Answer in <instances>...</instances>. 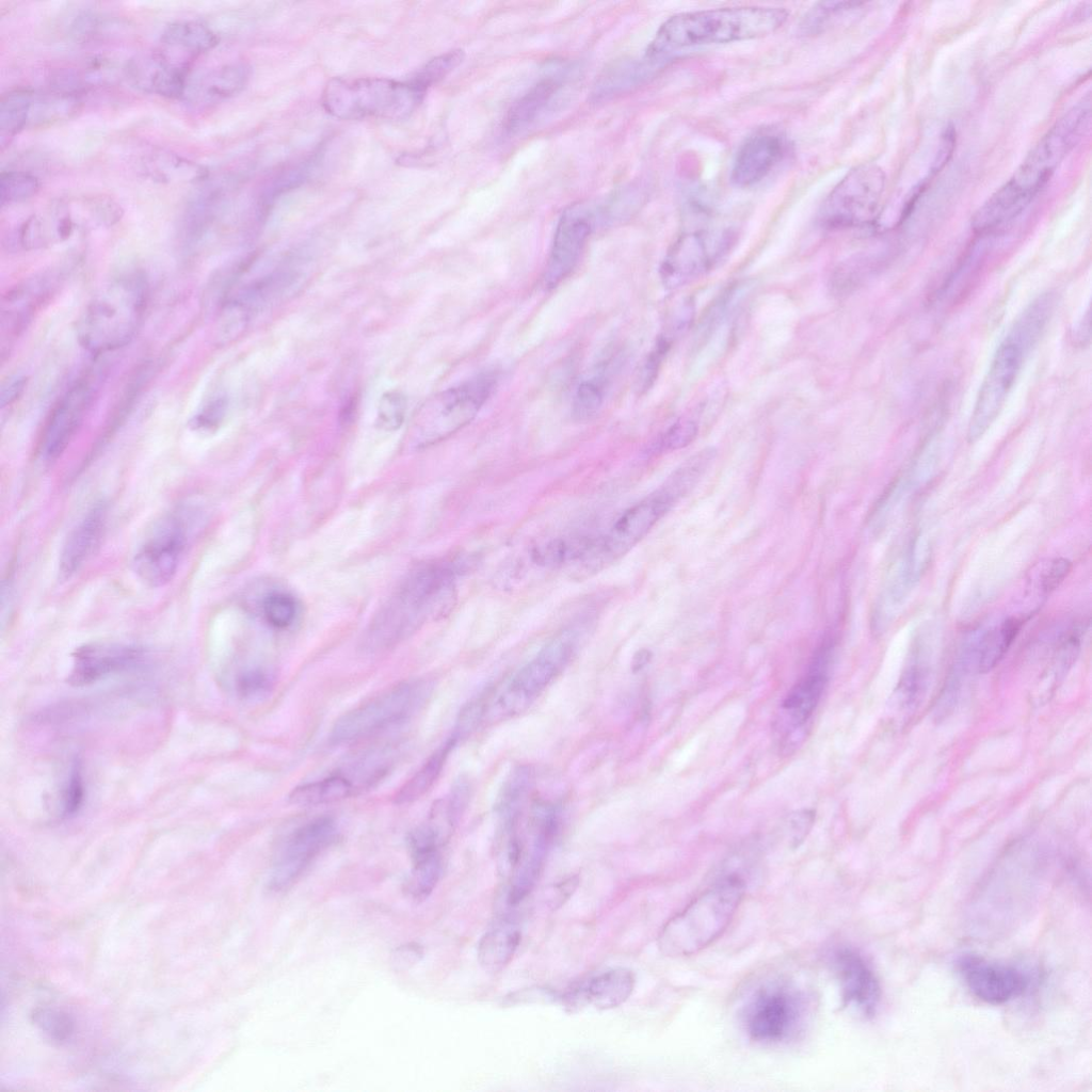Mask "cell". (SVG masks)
<instances>
[{"mask_svg":"<svg viewBox=\"0 0 1092 1092\" xmlns=\"http://www.w3.org/2000/svg\"><path fill=\"white\" fill-rule=\"evenodd\" d=\"M143 651L119 643H91L77 648L68 675L71 686H87L114 673L132 668L142 659Z\"/></svg>","mask_w":1092,"mask_h":1092,"instance_id":"cell-22","label":"cell"},{"mask_svg":"<svg viewBox=\"0 0 1092 1092\" xmlns=\"http://www.w3.org/2000/svg\"><path fill=\"white\" fill-rule=\"evenodd\" d=\"M652 654L647 649L638 651L631 661V669L633 672L641 671L651 660Z\"/></svg>","mask_w":1092,"mask_h":1092,"instance_id":"cell-63","label":"cell"},{"mask_svg":"<svg viewBox=\"0 0 1092 1092\" xmlns=\"http://www.w3.org/2000/svg\"><path fill=\"white\" fill-rule=\"evenodd\" d=\"M272 685L271 675L258 668L241 672L236 679L237 692L245 698H257L267 694Z\"/></svg>","mask_w":1092,"mask_h":1092,"instance_id":"cell-52","label":"cell"},{"mask_svg":"<svg viewBox=\"0 0 1092 1092\" xmlns=\"http://www.w3.org/2000/svg\"><path fill=\"white\" fill-rule=\"evenodd\" d=\"M698 432L697 423L689 418L675 421L661 435L657 448L661 451L681 449L694 440Z\"/></svg>","mask_w":1092,"mask_h":1092,"instance_id":"cell-50","label":"cell"},{"mask_svg":"<svg viewBox=\"0 0 1092 1092\" xmlns=\"http://www.w3.org/2000/svg\"><path fill=\"white\" fill-rule=\"evenodd\" d=\"M405 412V396L398 390L387 391L379 402L376 425L385 431H396L402 425Z\"/></svg>","mask_w":1092,"mask_h":1092,"instance_id":"cell-47","label":"cell"},{"mask_svg":"<svg viewBox=\"0 0 1092 1092\" xmlns=\"http://www.w3.org/2000/svg\"><path fill=\"white\" fill-rule=\"evenodd\" d=\"M147 300L140 273L114 277L87 305L78 325L79 340L92 352H107L129 342L142 320Z\"/></svg>","mask_w":1092,"mask_h":1092,"instance_id":"cell-5","label":"cell"},{"mask_svg":"<svg viewBox=\"0 0 1092 1092\" xmlns=\"http://www.w3.org/2000/svg\"><path fill=\"white\" fill-rule=\"evenodd\" d=\"M424 95L425 92L410 80L335 77L326 82L321 103L328 114L339 119L401 121L414 113Z\"/></svg>","mask_w":1092,"mask_h":1092,"instance_id":"cell-7","label":"cell"},{"mask_svg":"<svg viewBox=\"0 0 1092 1092\" xmlns=\"http://www.w3.org/2000/svg\"><path fill=\"white\" fill-rule=\"evenodd\" d=\"M555 832L550 829L535 826V836L530 850L520 857L512 873L507 901L511 906L521 902L533 888L544 864L547 848Z\"/></svg>","mask_w":1092,"mask_h":1092,"instance_id":"cell-30","label":"cell"},{"mask_svg":"<svg viewBox=\"0 0 1092 1092\" xmlns=\"http://www.w3.org/2000/svg\"><path fill=\"white\" fill-rule=\"evenodd\" d=\"M84 793L81 765L75 760L62 791V817L70 818L80 810L84 801Z\"/></svg>","mask_w":1092,"mask_h":1092,"instance_id":"cell-49","label":"cell"},{"mask_svg":"<svg viewBox=\"0 0 1092 1092\" xmlns=\"http://www.w3.org/2000/svg\"><path fill=\"white\" fill-rule=\"evenodd\" d=\"M495 372H483L425 400L415 413L411 433L418 447L440 441L467 425L497 385Z\"/></svg>","mask_w":1092,"mask_h":1092,"instance_id":"cell-8","label":"cell"},{"mask_svg":"<svg viewBox=\"0 0 1092 1092\" xmlns=\"http://www.w3.org/2000/svg\"><path fill=\"white\" fill-rule=\"evenodd\" d=\"M26 386L25 378H15L2 386L0 395L1 406L12 404L23 391Z\"/></svg>","mask_w":1092,"mask_h":1092,"instance_id":"cell-61","label":"cell"},{"mask_svg":"<svg viewBox=\"0 0 1092 1092\" xmlns=\"http://www.w3.org/2000/svg\"><path fill=\"white\" fill-rule=\"evenodd\" d=\"M846 1007L866 1017L876 1014L881 1000L879 979L868 961L851 947H840L831 958Z\"/></svg>","mask_w":1092,"mask_h":1092,"instance_id":"cell-19","label":"cell"},{"mask_svg":"<svg viewBox=\"0 0 1092 1092\" xmlns=\"http://www.w3.org/2000/svg\"><path fill=\"white\" fill-rule=\"evenodd\" d=\"M225 412V402L223 400H215L210 403L202 413H199L194 420L195 428L198 429H211L218 424Z\"/></svg>","mask_w":1092,"mask_h":1092,"instance_id":"cell-58","label":"cell"},{"mask_svg":"<svg viewBox=\"0 0 1092 1092\" xmlns=\"http://www.w3.org/2000/svg\"><path fill=\"white\" fill-rule=\"evenodd\" d=\"M354 785L342 775H332L321 781L296 786L290 792V803L299 806H315L340 801L352 794Z\"/></svg>","mask_w":1092,"mask_h":1092,"instance_id":"cell-35","label":"cell"},{"mask_svg":"<svg viewBox=\"0 0 1092 1092\" xmlns=\"http://www.w3.org/2000/svg\"><path fill=\"white\" fill-rule=\"evenodd\" d=\"M455 563L431 564L414 573L371 625L366 646L371 651L389 647L413 632L423 619L443 610L452 597Z\"/></svg>","mask_w":1092,"mask_h":1092,"instance_id":"cell-6","label":"cell"},{"mask_svg":"<svg viewBox=\"0 0 1092 1092\" xmlns=\"http://www.w3.org/2000/svg\"><path fill=\"white\" fill-rule=\"evenodd\" d=\"M469 798L470 785L467 780L462 777L454 783L447 800H444L447 814L453 825L459 821L460 817L466 809Z\"/></svg>","mask_w":1092,"mask_h":1092,"instance_id":"cell-55","label":"cell"},{"mask_svg":"<svg viewBox=\"0 0 1092 1092\" xmlns=\"http://www.w3.org/2000/svg\"><path fill=\"white\" fill-rule=\"evenodd\" d=\"M95 389V376L85 375L60 398L43 430L39 453L44 461H54L66 449L92 403Z\"/></svg>","mask_w":1092,"mask_h":1092,"instance_id":"cell-18","label":"cell"},{"mask_svg":"<svg viewBox=\"0 0 1092 1092\" xmlns=\"http://www.w3.org/2000/svg\"><path fill=\"white\" fill-rule=\"evenodd\" d=\"M1023 623L1024 619L1008 617L973 641L971 656L980 673L991 671L1001 660Z\"/></svg>","mask_w":1092,"mask_h":1092,"instance_id":"cell-32","label":"cell"},{"mask_svg":"<svg viewBox=\"0 0 1092 1092\" xmlns=\"http://www.w3.org/2000/svg\"><path fill=\"white\" fill-rule=\"evenodd\" d=\"M412 871L406 883L407 894L417 901L428 898L441 874L439 850L411 855Z\"/></svg>","mask_w":1092,"mask_h":1092,"instance_id":"cell-38","label":"cell"},{"mask_svg":"<svg viewBox=\"0 0 1092 1092\" xmlns=\"http://www.w3.org/2000/svg\"><path fill=\"white\" fill-rule=\"evenodd\" d=\"M58 284V275L32 277L11 290L2 302V341L16 337Z\"/></svg>","mask_w":1092,"mask_h":1092,"instance_id":"cell-25","label":"cell"},{"mask_svg":"<svg viewBox=\"0 0 1092 1092\" xmlns=\"http://www.w3.org/2000/svg\"><path fill=\"white\" fill-rule=\"evenodd\" d=\"M456 740L450 737L422 765V767L400 788L395 796V803L408 804L423 796L438 778L445 762Z\"/></svg>","mask_w":1092,"mask_h":1092,"instance_id":"cell-34","label":"cell"},{"mask_svg":"<svg viewBox=\"0 0 1092 1092\" xmlns=\"http://www.w3.org/2000/svg\"><path fill=\"white\" fill-rule=\"evenodd\" d=\"M885 180L883 170L874 163H863L849 171L824 199L819 211L821 225L841 229L872 224L879 213Z\"/></svg>","mask_w":1092,"mask_h":1092,"instance_id":"cell-10","label":"cell"},{"mask_svg":"<svg viewBox=\"0 0 1092 1092\" xmlns=\"http://www.w3.org/2000/svg\"><path fill=\"white\" fill-rule=\"evenodd\" d=\"M1088 94L1040 139L1012 177L975 212L973 229L985 235L1016 219L1049 181L1067 154L1085 135L1090 125Z\"/></svg>","mask_w":1092,"mask_h":1092,"instance_id":"cell-1","label":"cell"},{"mask_svg":"<svg viewBox=\"0 0 1092 1092\" xmlns=\"http://www.w3.org/2000/svg\"><path fill=\"white\" fill-rule=\"evenodd\" d=\"M262 612L267 622L276 628H286L294 620L296 605L287 593H272L263 599Z\"/></svg>","mask_w":1092,"mask_h":1092,"instance_id":"cell-48","label":"cell"},{"mask_svg":"<svg viewBox=\"0 0 1092 1092\" xmlns=\"http://www.w3.org/2000/svg\"><path fill=\"white\" fill-rule=\"evenodd\" d=\"M603 380L600 375L593 376L578 385L572 402V414L576 420H590L599 412L605 392Z\"/></svg>","mask_w":1092,"mask_h":1092,"instance_id":"cell-44","label":"cell"},{"mask_svg":"<svg viewBox=\"0 0 1092 1092\" xmlns=\"http://www.w3.org/2000/svg\"><path fill=\"white\" fill-rule=\"evenodd\" d=\"M657 67L645 58L642 62L625 61L610 68L598 85L601 95H610L633 86L647 78Z\"/></svg>","mask_w":1092,"mask_h":1092,"instance_id":"cell-41","label":"cell"},{"mask_svg":"<svg viewBox=\"0 0 1092 1092\" xmlns=\"http://www.w3.org/2000/svg\"><path fill=\"white\" fill-rule=\"evenodd\" d=\"M815 814L813 810L803 809L797 812L791 820L790 826L792 832V842L797 847L805 838L814 822Z\"/></svg>","mask_w":1092,"mask_h":1092,"instance_id":"cell-59","label":"cell"},{"mask_svg":"<svg viewBox=\"0 0 1092 1092\" xmlns=\"http://www.w3.org/2000/svg\"><path fill=\"white\" fill-rule=\"evenodd\" d=\"M862 3L848 1H826L818 3L805 17L803 28L815 31L823 27L834 15L854 9Z\"/></svg>","mask_w":1092,"mask_h":1092,"instance_id":"cell-54","label":"cell"},{"mask_svg":"<svg viewBox=\"0 0 1092 1092\" xmlns=\"http://www.w3.org/2000/svg\"><path fill=\"white\" fill-rule=\"evenodd\" d=\"M679 500L663 483L657 491L624 511L609 532L597 542H593L583 557L598 565L623 556Z\"/></svg>","mask_w":1092,"mask_h":1092,"instance_id":"cell-13","label":"cell"},{"mask_svg":"<svg viewBox=\"0 0 1092 1092\" xmlns=\"http://www.w3.org/2000/svg\"><path fill=\"white\" fill-rule=\"evenodd\" d=\"M1056 295L1037 296L1014 320L999 343L980 386L968 423L967 438L978 440L998 416L1028 356L1054 314Z\"/></svg>","mask_w":1092,"mask_h":1092,"instance_id":"cell-3","label":"cell"},{"mask_svg":"<svg viewBox=\"0 0 1092 1092\" xmlns=\"http://www.w3.org/2000/svg\"><path fill=\"white\" fill-rule=\"evenodd\" d=\"M31 1017L37 1029L53 1043H66L75 1032L74 1018L63 1010L49 1007L37 1008Z\"/></svg>","mask_w":1092,"mask_h":1092,"instance_id":"cell-42","label":"cell"},{"mask_svg":"<svg viewBox=\"0 0 1092 1092\" xmlns=\"http://www.w3.org/2000/svg\"><path fill=\"white\" fill-rule=\"evenodd\" d=\"M600 210L574 205L561 216L544 274L547 288L557 287L577 266Z\"/></svg>","mask_w":1092,"mask_h":1092,"instance_id":"cell-17","label":"cell"},{"mask_svg":"<svg viewBox=\"0 0 1092 1092\" xmlns=\"http://www.w3.org/2000/svg\"><path fill=\"white\" fill-rule=\"evenodd\" d=\"M800 992L784 984L766 985L751 997L743 1013L749 1037L761 1043L786 1041L798 1032L804 1015Z\"/></svg>","mask_w":1092,"mask_h":1092,"instance_id":"cell-12","label":"cell"},{"mask_svg":"<svg viewBox=\"0 0 1092 1092\" xmlns=\"http://www.w3.org/2000/svg\"><path fill=\"white\" fill-rule=\"evenodd\" d=\"M336 833V822L331 817H319L295 829L274 857L269 889L282 893L295 884L315 857L334 840Z\"/></svg>","mask_w":1092,"mask_h":1092,"instance_id":"cell-15","label":"cell"},{"mask_svg":"<svg viewBox=\"0 0 1092 1092\" xmlns=\"http://www.w3.org/2000/svg\"><path fill=\"white\" fill-rule=\"evenodd\" d=\"M108 509L103 501L95 503L68 534L59 561L63 578L76 574L92 557L102 539Z\"/></svg>","mask_w":1092,"mask_h":1092,"instance_id":"cell-26","label":"cell"},{"mask_svg":"<svg viewBox=\"0 0 1092 1092\" xmlns=\"http://www.w3.org/2000/svg\"><path fill=\"white\" fill-rule=\"evenodd\" d=\"M422 956V949L417 944L400 946L392 954V964L398 968H406L416 963Z\"/></svg>","mask_w":1092,"mask_h":1092,"instance_id":"cell-60","label":"cell"},{"mask_svg":"<svg viewBox=\"0 0 1092 1092\" xmlns=\"http://www.w3.org/2000/svg\"><path fill=\"white\" fill-rule=\"evenodd\" d=\"M34 92L15 90L3 95L0 102V142L6 143L19 133L30 121Z\"/></svg>","mask_w":1092,"mask_h":1092,"instance_id":"cell-37","label":"cell"},{"mask_svg":"<svg viewBox=\"0 0 1092 1092\" xmlns=\"http://www.w3.org/2000/svg\"><path fill=\"white\" fill-rule=\"evenodd\" d=\"M162 49L174 60L190 65V61L212 49L219 37L211 28L198 20H178L165 28L161 36Z\"/></svg>","mask_w":1092,"mask_h":1092,"instance_id":"cell-28","label":"cell"},{"mask_svg":"<svg viewBox=\"0 0 1092 1092\" xmlns=\"http://www.w3.org/2000/svg\"><path fill=\"white\" fill-rule=\"evenodd\" d=\"M959 964L970 993L990 1005H1002L1021 996L1029 983L1028 977L1011 965L973 956L964 957Z\"/></svg>","mask_w":1092,"mask_h":1092,"instance_id":"cell-20","label":"cell"},{"mask_svg":"<svg viewBox=\"0 0 1092 1092\" xmlns=\"http://www.w3.org/2000/svg\"><path fill=\"white\" fill-rule=\"evenodd\" d=\"M147 174L159 181H195L206 177L203 166L167 151L154 152L146 160Z\"/></svg>","mask_w":1092,"mask_h":1092,"instance_id":"cell-36","label":"cell"},{"mask_svg":"<svg viewBox=\"0 0 1092 1092\" xmlns=\"http://www.w3.org/2000/svg\"><path fill=\"white\" fill-rule=\"evenodd\" d=\"M530 782L531 773L523 767L514 771L504 784L498 800V810L507 823L513 824L515 821Z\"/></svg>","mask_w":1092,"mask_h":1092,"instance_id":"cell-43","label":"cell"},{"mask_svg":"<svg viewBox=\"0 0 1092 1092\" xmlns=\"http://www.w3.org/2000/svg\"><path fill=\"white\" fill-rule=\"evenodd\" d=\"M833 643L824 640L817 648L806 674L789 690L782 710L792 726L801 727L812 717L828 681Z\"/></svg>","mask_w":1092,"mask_h":1092,"instance_id":"cell-24","label":"cell"},{"mask_svg":"<svg viewBox=\"0 0 1092 1092\" xmlns=\"http://www.w3.org/2000/svg\"><path fill=\"white\" fill-rule=\"evenodd\" d=\"M744 890L739 871L723 874L663 926L657 940L660 952L686 957L710 945L732 921Z\"/></svg>","mask_w":1092,"mask_h":1092,"instance_id":"cell-4","label":"cell"},{"mask_svg":"<svg viewBox=\"0 0 1092 1092\" xmlns=\"http://www.w3.org/2000/svg\"><path fill=\"white\" fill-rule=\"evenodd\" d=\"M482 714L483 705L480 701L466 704L459 714L456 725L451 737H453L456 742L460 739L467 737L476 728Z\"/></svg>","mask_w":1092,"mask_h":1092,"instance_id":"cell-56","label":"cell"},{"mask_svg":"<svg viewBox=\"0 0 1092 1092\" xmlns=\"http://www.w3.org/2000/svg\"><path fill=\"white\" fill-rule=\"evenodd\" d=\"M188 528L184 517L176 512L154 524L133 557V568L141 580L162 587L173 579L188 543Z\"/></svg>","mask_w":1092,"mask_h":1092,"instance_id":"cell-14","label":"cell"},{"mask_svg":"<svg viewBox=\"0 0 1092 1092\" xmlns=\"http://www.w3.org/2000/svg\"><path fill=\"white\" fill-rule=\"evenodd\" d=\"M562 86L557 77H546L532 85L510 108L505 129L518 132L534 123L549 107Z\"/></svg>","mask_w":1092,"mask_h":1092,"instance_id":"cell-31","label":"cell"},{"mask_svg":"<svg viewBox=\"0 0 1092 1092\" xmlns=\"http://www.w3.org/2000/svg\"><path fill=\"white\" fill-rule=\"evenodd\" d=\"M248 78L250 68L245 64L224 65L188 86L184 97L195 107H207L241 92Z\"/></svg>","mask_w":1092,"mask_h":1092,"instance_id":"cell-29","label":"cell"},{"mask_svg":"<svg viewBox=\"0 0 1092 1092\" xmlns=\"http://www.w3.org/2000/svg\"><path fill=\"white\" fill-rule=\"evenodd\" d=\"M751 285L748 282H737L724 290L719 298L710 305L698 326L697 342L701 344L708 339L718 327L733 315L749 293Z\"/></svg>","mask_w":1092,"mask_h":1092,"instance_id":"cell-39","label":"cell"},{"mask_svg":"<svg viewBox=\"0 0 1092 1092\" xmlns=\"http://www.w3.org/2000/svg\"><path fill=\"white\" fill-rule=\"evenodd\" d=\"M1072 563L1065 558H1055L1045 563L1038 576L1035 588L1042 596L1055 591L1071 571Z\"/></svg>","mask_w":1092,"mask_h":1092,"instance_id":"cell-51","label":"cell"},{"mask_svg":"<svg viewBox=\"0 0 1092 1092\" xmlns=\"http://www.w3.org/2000/svg\"><path fill=\"white\" fill-rule=\"evenodd\" d=\"M577 885L578 879L576 877H572L565 880L564 882L558 884L556 886V892L553 894L555 897L551 901V905L555 909L561 906L573 895L574 890L577 888Z\"/></svg>","mask_w":1092,"mask_h":1092,"instance_id":"cell-62","label":"cell"},{"mask_svg":"<svg viewBox=\"0 0 1092 1092\" xmlns=\"http://www.w3.org/2000/svg\"><path fill=\"white\" fill-rule=\"evenodd\" d=\"M787 18L785 9L761 5L679 13L659 27L645 58L660 67L676 49L760 38L777 31Z\"/></svg>","mask_w":1092,"mask_h":1092,"instance_id":"cell-2","label":"cell"},{"mask_svg":"<svg viewBox=\"0 0 1092 1092\" xmlns=\"http://www.w3.org/2000/svg\"><path fill=\"white\" fill-rule=\"evenodd\" d=\"M576 648V635L564 630L555 637L512 679L500 697V706L513 711L539 695L571 660Z\"/></svg>","mask_w":1092,"mask_h":1092,"instance_id":"cell-16","label":"cell"},{"mask_svg":"<svg viewBox=\"0 0 1092 1092\" xmlns=\"http://www.w3.org/2000/svg\"><path fill=\"white\" fill-rule=\"evenodd\" d=\"M735 232L693 229L682 232L669 248L660 268L663 285L679 288L711 270L732 248Z\"/></svg>","mask_w":1092,"mask_h":1092,"instance_id":"cell-11","label":"cell"},{"mask_svg":"<svg viewBox=\"0 0 1092 1092\" xmlns=\"http://www.w3.org/2000/svg\"><path fill=\"white\" fill-rule=\"evenodd\" d=\"M929 678V665L921 641L913 646V653L909 664L898 686V694L906 707L915 705L927 689Z\"/></svg>","mask_w":1092,"mask_h":1092,"instance_id":"cell-40","label":"cell"},{"mask_svg":"<svg viewBox=\"0 0 1092 1092\" xmlns=\"http://www.w3.org/2000/svg\"><path fill=\"white\" fill-rule=\"evenodd\" d=\"M430 693V682L422 679L398 684L341 716L331 740L350 742L405 720L421 708Z\"/></svg>","mask_w":1092,"mask_h":1092,"instance_id":"cell-9","label":"cell"},{"mask_svg":"<svg viewBox=\"0 0 1092 1092\" xmlns=\"http://www.w3.org/2000/svg\"><path fill=\"white\" fill-rule=\"evenodd\" d=\"M463 59L464 52L460 49L441 53L425 63L410 81L427 93L429 87L441 81L457 67Z\"/></svg>","mask_w":1092,"mask_h":1092,"instance_id":"cell-46","label":"cell"},{"mask_svg":"<svg viewBox=\"0 0 1092 1092\" xmlns=\"http://www.w3.org/2000/svg\"><path fill=\"white\" fill-rule=\"evenodd\" d=\"M39 187L38 178L29 172H2L0 178L1 204L26 202L37 194Z\"/></svg>","mask_w":1092,"mask_h":1092,"instance_id":"cell-45","label":"cell"},{"mask_svg":"<svg viewBox=\"0 0 1092 1092\" xmlns=\"http://www.w3.org/2000/svg\"><path fill=\"white\" fill-rule=\"evenodd\" d=\"M673 342V340H671L663 334H661V336L657 339L640 373V384L642 389L649 388L656 380L661 364L664 357L667 356V353L671 349Z\"/></svg>","mask_w":1092,"mask_h":1092,"instance_id":"cell-53","label":"cell"},{"mask_svg":"<svg viewBox=\"0 0 1092 1092\" xmlns=\"http://www.w3.org/2000/svg\"><path fill=\"white\" fill-rule=\"evenodd\" d=\"M557 998V995L547 989L530 987L511 993L505 997V1002L509 1005L537 1002L540 1000L547 1002L548 1000H555Z\"/></svg>","mask_w":1092,"mask_h":1092,"instance_id":"cell-57","label":"cell"},{"mask_svg":"<svg viewBox=\"0 0 1092 1092\" xmlns=\"http://www.w3.org/2000/svg\"><path fill=\"white\" fill-rule=\"evenodd\" d=\"M520 942L519 930L511 924L487 931L478 944V961L489 973L503 969L512 960Z\"/></svg>","mask_w":1092,"mask_h":1092,"instance_id":"cell-33","label":"cell"},{"mask_svg":"<svg viewBox=\"0 0 1092 1092\" xmlns=\"http://www.w3.org/2000/svg\"><path fill=\"white\" fill-rule=\"evenodd\" d=\"M189 66L157 50L135 57L125 69L132 84L143 92L180 98L184 97L189 85Z\"/></svg>","mask_w":1092,"mask_h":1092,"instance_id":"cell-23","label":"cell"},{"mask_svg":"<svg viewBox=\"0 0 1092 1092\" xmlns=\"http://www.w3.org/2000/svg\"><path fill=\"white\" fill-rule=\"evenodd\" d=\"M635 987V976L624 967L604 971L577 989L568 992L563 1000L568 1007L591 1005L599 1010L616 1008L625 1002Z\"/></svg>","mask_w":1092,"mask_h":1092,"instance_id":"cell-27","label":"cell"},{"mask_svg":"<svg viewBox=\"0 0 1092 1092\" xmlns=\"http://www.w3.org/2000/svg\"><path fill=\"white\" fill-rule=\"evenodd\" d=\"M788 142L778 130L764 128L739 147L730 172L734 186L745 188L765 179L787 154Z\"/></svg>","mask_w":1092,"mask_h":1092,"instance_id":"cell-21","label":"cell"}]
</instances>
